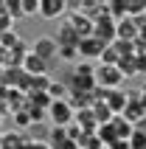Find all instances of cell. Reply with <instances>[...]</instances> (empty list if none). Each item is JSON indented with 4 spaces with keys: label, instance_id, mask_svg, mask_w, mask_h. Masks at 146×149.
Here are the masks:
<instances>
[{
    "label": "cell",
    "instance_id": "obj_1",
    "mask_svg": "<svg viewBox=\"0 0 146 149\" xmlns=\"http://www.w3.org/2000/svg\"><path fill=\"white\" fill-rule=\"evenodd\" d=\"M93 79H96V87L98 90H115V87H121V70L115 65H98L96 73H93Z\"/></svg>",
    "mask_w": 146,
    "mask_h": 149
},
{
    "label": "cell",
    "instance_id": "obj_2",
    "mask_svg": "<svg viewBox=\"0 0 146 149\" xmlns=\"http://www.w3.org/2000/svg\"><path fill=\"white\" fill-rule=\"evenodd\" d=\"M90 37H96L98 42H104V45H113L115 42V20L107 17V11L98 20H93V34Z\"/></svg>",
    "mask_w": 146,
    "mask_h": 149
},
{
    "label": "cell",
    "instance_id": "obj_3",
    "mask_svg": "<svg viewBox=\"0 0 146 149\" xmlns=\"http://www.w3.org/2000/svg\"><path fill=\"white\" fill-rule=\"evenodd\" d=\"M48 118H51V124H54V127H67V124H73V110H70V104H67V99L65 101H51Z\"/></svg>",
    "mask_w": 146,
    "mask_h": 149
},
{
    "label": "cell",
    "instance_id": "obj_4",
    "mask_svg": "<svg viewBox=\"0 0 146 149\" xmlns=\"http://www.w3.org/2000/svg\"><path fill=\"white\" fill-rule=\"evenodd\" d=\"M56 42H54V37H40V40L31 45V54L34 56H40L42 62H48V65H54V59H56Z\"/></svg>",
    "mask_w": 146,
    "mask_h": 149
},
{
    "label": "cell",
    "instance_id": "obj_5",
    "mask_svg": "<svg viewBox=\"0 0 146 149\" xmlns=\"http://www.w3.org/2000/svg\"><path fill=\"white\" fill-rule=\"evenodd\" d=\"M20 70H23L25 76H48V73H51V65H48V62H42L40 56H34L31 51H28V54L23 56Z\"/></svg>",
    "mask_w": 146,
    "mask_h": 149
},
{
    "label": "cell",
    "instance_id": "obj_6",
    "mask_svg": "<svg viewBox=\"0 0 146 149\" xmlns=\"http://www.w3.org/2000/svg\"><path fill=\"white\" fill-rule=\"evenodd\" d=\"M67 23H70V28L76 31V37H79V40H84V37H90V34H93V20H90V17H84L81 11H67Z\"/></svg>",
    "mask_w": 146,
    "mask_h": 149
},
{
    "label": "cell",
    "instance_id": "obj_7",
    "mask_svg": "<svg viewBox=\"0 0 146 149\" xmlns=\"http://www.w3.org/2000/svg\"><path fill=\"white\" fill-rule=\"evenodd\" d=\"M67 11V3L65 0H40V8H37V14L42 20H56Z\"/></svg>",
    "mask_w": 146,
    "mask_h": 149
},
{
    "label": "cell",
    "instance_id": "obj_8",
    "mask_svg": "<svg viewBox=\"0 0 146 149\" xmlns=\"http://www.w3.org/2000/svg\"><path fill=\"white\" fill-rule=\"evenodd\" d=\"M104 48H107V45H104V42H98L96 37H84V40H79V45H76L79 56H84V59H98Z\"/></svg>",
    "mask_w": 146,
    "mask_h": 149
},
{
    "label": "cell",
    "instance_id": "obj_9",
    "mask_svg": "<svg viewBox=\"0 0 146 149\" xmlns=\"http://www.w3.org/2000/svg\"><path fill=\"white\" fill-rule=\"evenodd\" d=\"M115 40H121V42H135L138 40V25H135L132 17H124V20L115 23Z\"/></svg>",
    "mask_w": 146,
    "mask_h": 149
},
{
    "label": "cell",
    "instance_id": "obj_10",
    "mask_svg": "<svg viewBox=\"0 0 146 149\" xmlns=\"http://www.w3.org/2000/svg\"><path fill=\"white\" fill-rule=\"evenodd\" d=\"M101 99H107L104 104L110 107V113H113V116L124 113V107H127V93H124L121 87H115V90H104V96H101Z\"/></svg>",
    "mask_w": 146,
    "mask_h": 149
},
{
    "label": "cell",
    "instance_id": "obj_11",
    "mask_svg": "<svg viewBox=\"0 0 146 149\" xmlns=\"http://www.w3.org/2000/svg\"><path fill=\"white\" fill-rule=\"evenodd\" d=\"M54 42H56V48H70V45H79V37H76V31L70 28V23L67 20H62V25H59L56 37H54Z\"/></svg>",
    "mask_w": 146,
    "mask_h": 149
},
{
    "label": "cell",
    "instance_id": "obj_12",
    "mask_svg": "<svg viewBox=\"0 0 146 149\" xmlns=\"http://www.w3.org/2000/svg\"><path fill=\"white\" fill-rule=\"evenodd\" d=\"M45 93H48L51 101H65V99H67V84H65V82H56V79H51Z\"/></svg>",
    "mask_w": 146,
    "mask_h": 149
},
{
    "label": "cell",
    "instance_id": "obj_13",
    "mask_svg": "<svg viewBox=\"0 0 146 149\" xmlns=\"http://www.w3.org/2000/svg\"><path fill=\"white\" fill-rule=\"evenodd\" d=\"M129 138H132V141H129V146H132V149H146V135L140 132V130H135Z\"/></svg>",
    "mask_w": 146,
    "mask_h": 149
},
{
    "label": "cell",
    "instance_id": "obj_14",
    "mask_svg": "<svg viewBox=\"0 0 146 149\" xmlns=\"http://www.w3.org/2000/svg\"><path fill=\"white\" fill-rule=\"evenodd\" d=\"M56 56H59V59H65V62H73V59L79 56V51H76V45H70V48H59V51H56Z\"/></svg>",
    "mask_w": 146,
    "mask_h": 149
},
{
    "label": "cell",
    "instance_id": "obj_15",
    "mask_svg": "<svg viewBox=\"0 0 146 149\" xmlns=\"http://www.w3.org/2000/svg\"><path fill=\"white\" fill-rule=\"evenodd\" d=\"M20 3H23V17L37 14V8H40V0H20Z\"/></svg>",
    "mask_w": 146,
    "mask_h": 149
},
{
    "label": "cell",
    "instance_id": "obj_16",
    "mask_svg": "<svg viewBox=\"0 0 146 149\" xmlns=\"http://www.w3.org/2000/svg\"><path fill=\"white\" fill-rule=\"evenodd\" d=\"M14 121H17V130H25V127H31V121H28V116H25V110H20V113H14Z\"/></svg>",
    "mask_w": 146,
    "mask_h": 149
},
{
    "label": "cell",
    "instance_id": "obj_17",
    "mask_svg": "<svg viewBox=\"0 0 146 149\" xmlns=\"http://www.w3.org/2000/svg\"><path fill=\"white\" fill-rule=\"evenodd\" d=\"M146 70V54H135V73Z\"/></svg>",
    "mask_w": 146,
    "mask_h": 149
}]
</instances>
